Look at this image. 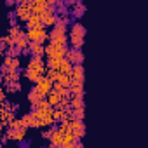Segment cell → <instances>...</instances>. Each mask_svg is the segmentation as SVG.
<instances>
[{"label": "cell", "mask_w": 148, "mask_h": 148, "mask_svg": "<svg viewBox=\"0 0 148 148\" xmlns=\"http://www.w3.org/2000/svg\"><path fill=\"white\" fill-rule=\"evenodd\" d=\"M84 37H86V28L80 21H73L71 26H70V44H71V49H82L84 45Z\"/></svg>", "instance_id": "6da1fadb"}, {"label": "cell", "mask_w": 148, "mask_h": 148, "mask_svg": "<svg viewBox=\"0 0 148 148\" xmlns=\"http://www.w3.org/2000/svg\"><path fill=\"white\" fill-rule=\"evenodd\" d=\"M25 35H26L28 42H37L40 45H44L49 40V33L45 32V28H30V30H26Z\"/></svg>", "instance_id": "7a4b0ae2"}, {"label": "cell", "mask_w": 148, "mask_h": 148, "mask_svg": "<svg viewBox=\"0 0 148 148\" xmlns=\"http://www.w3.org/2000/svg\"><path fill=\"white\" fill-rule=\"evenodd\" d=\"M49 40H51L49 44H52L56 47H68V35H66V32L52 28L51 33H49Z\"/></svg>", "instance_id": "3957f363"}, {"label": "cell", "mask_w": 148, "mask_h": 148, "mask_svg": "<svg viewBox=\"0 0 148 148\" xmlns=\"http://www.w3.org/2000/svg\"><path fill=\"white\" fill-rule=\"evenodd\" d=\"M68 52V47H56L52 44L44 45V56H47V59H63Z\"/></svg>", "instance_id": "277c9868"}, {"label": "cell", "mask_w": 148, "mask_h": 148, "mask_svg": "<svg viewBox=\"0 0 148 148\" xmlns=\"http://www.w3.org/2000/svg\"><path fill=\"white\" fill-rule=\"evenodd\" d=\"M38 19H40V25L44 28L54 26V23H56V11H54V7H47L42 14H38Z\"/></svg>", "instance_id": "5b68a950"}, {"label": "cell", "mask_w": 148, "mask_h": 148, "mask_svg": "<svg viewBox=\"0 0 148 148\" xmlns=\"http://www.w3.org/2000/svg\"><path fill=\"white\" fill-rule=\"evenodd\" d=\"M70 132L73 134V138H75L77 141L82 139L86 136V124H84V120H71L70 122Z\"/></svg>", "instance_id": "8992f818"}, {"label": "cell", "mask_w": 148, "mask_h": 148, "mask_svg": "<svg viewBox=\"0 0 148 148\" xmlns=\"http://www.w3.org/2000/svg\"><path fill=\"white\" fill-rule=\"evenodd\" d=\"M16 18L19 21H28L30 16H32V11H30V2H18V9H16Z\"/></svg>", "instance_id": "52a82bcc"}, {"label": "cell", "mask_w": 148, "mask_h": 148, "mask_svg": "<svg viewBox=\"0 0 148 148\" xmlns=\"http://www.w3.org/2000/svg\"><path fill=\"white\" fill-rule=\"evenodd\" d=\"M64 59L68 63H71V64H82L84 63V52L79 51V49H68Z\"/></svg>", "instance_id": "ba28073f"}, {"label": "cell", "mask_w": 148, "mask_h": 148, "mask_svg": "<svg viewBox=\"0 0 148 148\" xmlns=\"http://www.w3.org/2000/svg\"><path fill=\"white\" fill-rule=\"evenodd\" d=\"M49 7V4H47V0H32L30 2V11H32V14H42L45 9Z\"/></svg>", "instance_id": "9c48e42d"}, {"label": "cell", "mask_w": 148, "mask_h": 148, "mask_svg": "<svg viewBox=\"0 0 148 148\" xmlns=\"http://www.w3.org/2000/svg\"><path fill=\"white\" fill-rule=\"evenodd\" d=\"M70 77H71V82H84V66L82 64H73Z\"/></svg>", "instance_id": "30bf717a"}, {"label": "cell", "mask_w": 148, "mask_h": 148, "mask_svg": "<svg viewBox=\"0 0 148 148\" xmlns=\"http://www.w3.org/2000/svg\"><path fill=\"white\" fill-rule=\"evenodd\" d=\"M35 89H37V92L42 96V98H47L49 96V92L52 91V84L45 79L44 82H40V84H35Z\"/></svg>", "instance_id": "8fae6325"}, {"label": "cell", "mask_w": 148, "mask_h": 148, "mask_svg": "<svg viewBox=\"0 0 148 148\" xmlns=\"http://www.w3.org/2000/svg\"><path fill=\"white\" fill-rule=\"evenodd\" d=\"M70 110H84V96H71L70 98Z\"/></svg>", "instance_id": "7c38bea8"}, {"label": "cell", "mask_w": 148, "mask_h": 148, "mask_svg": "<svg viewBox=\"0 0 148 148\" xmlns=\"http://www.w3.org/2000/svg\"><path fill=\"white\" fill-rule=\"evenodd\" d=\"M28 51L32 56H37V58H42L44 56V45L37 44V42H30L28 44Z\"/></svg>", "instance_id": "4fadbf2b"}, {"label": "cell", "mask_w": 148, "mask_h": 148, "mask_svg": "<svg viewBox=\"0 0 148 148\" xmlns=\"http://www.w3.org/2000/svg\"><path fill=\"white\" fill-rule=\"evenodd\" d=\"M68 89L71 96H84V82H71Z\"/></svg>", "instance_id": "5bb4252c"}, {"label": "cell", "mask_w": 148, "mask_h": 148, "mask_svg": "<svg viewBox=\"0 0 148 148\" xmlns=\"http://www.w3.org/2000/svg\"><path fill=\"white\" fill-rule=\"evenodd\" d=\"M84 12H86V4L84 2H75V9H73V18L75 19H80L82 16H84Z\"/></svg>", "instance_id": "9a60e30c"}, {"label": "cell", "mask_w": 148, "mask_h": 148, "mask_svg": "<svg viewBox=\"0 0 148 148\" xmlns=\"http://www.w3.org/2000/svg\"><path fill=\"white\" fill-rule=\"evenodd\" d=\"M40 99H45V98H42V96L37 92V89H35V87H32V89H30V92H28V101L32 103V106H35Z\"/></svg>", "instance_id": "2e32d148"}, {"label": "cell", "mask_w": 148, "mask_h": 148, "mask_svg": "<svg viewBox=\"0 0 148 148\" xmlns=\"http://www.w3.org/2000/svg\"><path fill=\"white\" fill-rule=\"evenodd\" d=\"M30 28H44V26L40 25V19H38L37 14H32L30 19L26 21V30H30Z\"/></svg>", "instance_id": "e0dca14e"}, {"label": "cell", "mask_w": 148, "mask_h": 148, "mask_svg": "<svg viewBox=\"0 0 148 148\" xmlns=\"http://www.w3.org/2000/svg\"><path fill=\"white\" fill-rule=\"evenodd\" d=\"M12 42H14V45H16V47H18V49H19V51H25V49H26V47H28V44H30V42H28V38H26V35H25V33H23V35H21V37H18V38H16V40H12Z\"/></svg>", "instance_id": "ac0fdd59"}, {"label": "cell", "mask_w": 148, "mask_h": 148, "mask_svg": "<svg viewBox=\"0 0 148 148\" xmlns=\"http://www.w3.org/2000/svg\"><path fill=\"white\" fill-rule=\"evenodd\" d=\"M63 136H64V134H61V132L54 131V132H52V136L49 138V139H51V146H63Z\"/></svg>", "instance_id": "d6986e66"}, {"label": "cell", "mask_w": 148, "mask_h": 148, "mask_svg": "<svg viewBox=\"0 0 148 148\" xmlns=\"http://www.w3.org/2000/svg\"><path fill=\"white\" fill-rule=\"evenodd\" d=\"M75 143H77V139L73 138V134H71V132H66V134L63 136V148H71Z\"/></svg>", "instance_id": "ffe728a7"}, {"label": "cell", "mask_w": 148, "mask_h": 148, "mask_svg": "<svg viewBox=\"0 0 148 148\" xmlns=\"http://www.w3.org/2000/svg\"><path fill=\"white\" fill-rule=\"evenodd\" d=\"M63 98L59 96V94H56V92H49V96H47V101H49V105H51V108H54V106H58L59 105V101H61Z\"/></svg>", "instance_id": "44dd1931"}, {"label": "cell", "mask_w": 148, "mask_h": 148, "mask_svg": "<svg viewBox=\"0 0 148 148\" xmlns=\"http://www.w3.org/2000/svg\"><path fill=\"white\" fill-rule=\"evenodd\" d=\"M21 35H23V30H21V28H19L18 25H16V26H11V28H9V35H7L9 38L16 40V38H18V37H21Z\"/></svg>", "instance_id": "7402d4cb"}, {"label": "cell", "mask_w": 148, "mask_h": 148, "mask_svg": "<svg viewBox=\"0 0 148 148\" xmlns=\"http://www.w3.org/2000/svg\"><path fill=\"white\" fill-rule=\"evenodd\" d=\"M71 63H68L66 59H63V63H61V66H59V73H63V75H70V73H71Z\"/></svg>", "instance_id": "603a6c76"}, {"label": "cell", "mask_w": 148, "mask_h": 148, "mask_svg": "<svg viewBox=\"0 0 148 148\" xmlns=\"http://www.w3.org/2000/svg\"><path fill=\"white\" fill-rule=\"evenodd\" d=\"M58 84L63 86V87H70V84H71V77H70V75H63V73H59Z\"/></svg>", "instance_id": "cb8c5ba5"}, {"label": "cell", "mask_w": 148, "mask_h": 148, "mask_svg": "<svg viewBox=\"0 0 148 148\" xmlns=\"http://www.w3.org/2000/svg\"><path fill=\"white\" fill-rule=\"evenodd\" d=\"M63 59H64V58H63ZM63 59H47V68L58 71L59 66H61V63H63Z\"/></svg>", "instance_id": "d4e9b609"}, {"label": "cell", "mask_w": 148, "mask_h": 148, "mask_svg": "<svg viewBox=\"0 0 148 148\" xmlns=\"http://www.w3.org/2000/svg\"><path fill=\"white\" fill-rule=\"evenodd\" d=\"M51 110H52V108H51ZM51 110H49V112L44 115V119L40 120V122H42V127H45V125H54V124H56V122H54V119H52V113H51Z\"/></svg>", "instance_id": "484cf974"}, {"label": "cell", "mask_w": 148, "mask_h": 148, "mask_svg": "<svg viewBox=\"0 0 148 148\" xmlns=\"http://www.w3.org/2000/svg\"><path fill=\"white\" fill-rule=\"evenodd\" d=\"M51 113H52V119H54V122H61L63 119H64V112H61V110H58V108H52L51 110Z\"/></svg>", "instance_id": "4316f807"}, {"label": "cell", "mask_w": 148, "mask_h": 148, "mask_svg": "<svg viewBox=\"0 0 148 148\" xmlns=\"http://www.w3.org/2000/svg\"><path fill=\"white\" fill-rule=\"evenodd\" d=\"M25 77H26L30 82H33V84H35V82H37V79H38V73H37L35 70H28V68H26V71H25Z\"/></svg>", "instance_id": "83f0119b"}, {"label": "cell", "mask_w": 148, "mask_h": 148, "mask_svg": "<svg viewBox=\"0 0 148 148\" xmlns=\"http://www.w3.org/2000/svg\"><path fill=\"white\" fill-rule=\"evenodd\" d=\"M21 54V51L14 45V47H7V51H5V56H11V58H18Z\"/></svg>", "instance_id": "f1b7e54d"}, {"label": "cell", "mask_w": 148, "mask_h": 148, "mask_svg": "<svg viewBox=\"0 0 148 148\" xmlns=\"http://www.w3.org/2000/svg\"><path fill=\"white\" fill-rule=\"evenodd\" d=\"M7 89H9V92H18L21 89V86H19V82H11V84H7Z\"/></svg>", "instance_id": "f546056e"}, {"label": "cell", "mask_w": 148, "mask_h": 148, "mask_svg": "<svg viewBox=\"0 0 148 148\" xmlns=\"http://www.w3.org/2000/svg\"><path fill=\"white\" fill-rule=\"evenodd\" d=\"M71 115H73V119H75V120H84V110H73L71 112Z\"/></svg>", "instance_id": "4dcf8cb0"}, {"label": "cell", "mask_w": 148, "mask_h": 148, "mask_svg": "<svg viewBox=\"0 0 148 148\" xmlns=\"http://www.w3.org/2000/svg\"><path fill=\"white\" fill-rule=\"evenodd\" d=\"M54 131H56V127H52V129H45V131L42 132V138H44V139H49V138L52 136V132H54Z\"/></svg>", "instance_id": "1f68e13d"}, {"label": "cell", "mask_w": 148, "mask_h": 148, "mask_svg": "<svg viewBox=\"0 0 148 148\" xmlns=\"http://www.w3.org/2000/svg\"><path fill=\"white\" fill-rule=\"evenodd\" d=\"M11 61H12V58H11V56H5V58H4V66H7V68H9Z\"/></svg>", "instance_id": "d6a6232c"}, {"label": "cell", "mask_w": 148, "mask_h": 148, "mask_svg": "<svg viewBox=\"0 0 148 148\" xmlns=\"http://www.w3.org/2000/svg\"><path fill=\"white\" fill-rule=\"evenodd\" d=\"M71 148H84V145H82V143H80V141H77V143H75V145H73V146H71Z\"/></svg>", "instance_id": "836d02e7"}, {"label": "cell", "mask_w": 148, "mask_h": 148, "mask_svg": "<svg viewBox=\"0 0 148 148\" xmlns=\"http://www.w3.org/2000/svg\"><path fill=\"white\" fill-rule=\"evenodd\" d=\"M49 148H63V146H49Z\"/></svg>", "instance_id": "e575fe53"}, {"label": "cell", "mask_w": 148, "mask_h": 148, "mask_svg": "<svg viewBox=\"0 0 148 148\" xmlns=\"http://www.w3.org/2000/svg\"><path fill=\"white\" fill-rule=\"evenodd\" d=\"M2 54H4V49H0V56H2Z\"/></svg>", "instance_id": "d590c367"}, {"label": "cell", "mask_w": 148, "mask_h": 148, "mask_svg": "<svg viewBox=\"0 0 148 148\" xmlns=\"http://www.w3.org/2000/svg\"><path fill=\"white\" fill-rule=\"evenodd\" d=\"M23 148H28V146H23Z\"/></svg>", "instance_id": "8d00e7d4"}, {"label": "cell", "mask_w": 148, "mask_h": 148, "mask_svg": "<svg viewBox=\"0 0 148 148\" xmlns=\"http://www.w3.org/2000/svg\"><path fill=\"white\" fill-rule=\"evenodd\" d=\"M0 148H2V145H0Z\"/></svg>", "instance_id": "74e56055"}]
</instances>
